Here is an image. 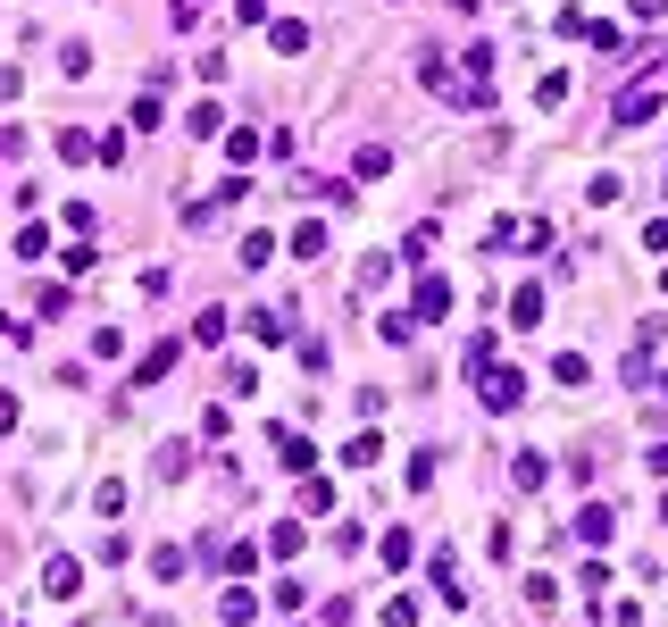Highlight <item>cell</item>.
I'll return each mask as SVG.
<instances>
[{
    "label": "cell",
    "instance_id": "cell-1",
    "mask_svg": "<svg viewBox=\"0 0 668 627\" xmlns=\"http://www.w3.org/2000/svg\"><path fill=\"white\" fill-rule=\"evenodd\" d=\"M476 402H485L493 418H510L518 402H527V368H501V360H493L485 377H476Z\"/></svg>",
    "mask_w": 668,
    "mask_h": 627
},
{
    "label": "cell",
    "instance_id": "cell-2",
    "mask_svg": "<svg viewBox=\"0 0 668 627\" xmlns=\"http://www.w3.org/2000/svg\"><path fill=\"white\" fill-rule=\"evenodd\" d=\"M410 318H426V327H435V318H451V285H443L435 268L418 276V293H410Z\"/></svg>",
    "mask_w": 668,
    "mask_h": 627
},
{
    "label": "cell",
    "instance_id": "cell-3",
    "mask_svg": "<svg viewBox=\"0 0 668 627\" xmlns=\"http://www.w3.org/2000/svg\"><path fill=\"white\" fill-rule=\"evenodd\" d=\"M652 109H660V84L643 76L635 92H618V109H610V118H618V126H643V118H652Z\"/></svg>",
    "mask_w": 668,
    "mask_h": 627
},
{
    "label": "cell",
    "instance_id": "cell-4",
    "mask_svg": "<svg viewBox=\"0 0 668 627\" xmlns=\"http://www.w3.org/2000/svg\"><path fill=\"white\" fill-rule=\"evenodd\" d=\"M268 51L276 59H301L309 51V26H301V17H276V26H268Z\"/></svg>",
    "mask_w": 668,
    "mask_h": 627
},
{
    "label": "cell",
    "instance_id": "cell-5",
    "mask_svg": "<svg viewBox=\"0 0 668 627\" xmlns=\"http://www.w3.org/2000/svg\"><path fill=\"white\" fill-rule=\"evenodd\" d=\"M259 611H268V602H259L251 586H226V602H218V619H226V627H251Z\"/></svg>",
    "mask_w": 668,
    "mask_h": 627
},
{
    "label": "cell",
    "instance_id": "cell-6",
    "mask_svg": "<svg viewBox=\"0 0 668 627\" xmlns=\"http://www.w3.org/2000/svg\"><path fill=\"white\" fill-rule=\"evenodd\" d=\"M176 352H184L176 335H167V343H151V352H142V368H134V385H159L167 368H176Z\"/></svg>",
    "mask_w": 668,
    "mask_h": 627
},
{
    "label": "cell",
    "instance_id": "cell-7",
    "mask_svg": "<svg viewBox=\"0 0 668 627\" xmlns=\"http://www.w3.org/2000/svg\"><path fill=\"white\" fill-rule=\"evenodd\" d=\"M577 544H610V502H585L577 510V527H568Z\"/></svg>",
    "mask_w": 668,
    "mask_h": 627
},
{
    "label": "cell",
    "instance_id": "cell-8",
    "mask_svg": "<svg viewBox=\"0 0 668 627\" xmlns=\"http://www.w3.org/2000/svg\"><path fill=\"white\" fill-rule=\"evenodd\" d=\"M42 586H51V594H76V586H84V569L67 561V552H51V561H42Z\"/></svg>",
    "mask_w": 668,
    "mask_h": 627
},
{
    "label": "cell",
    "instance_id": "cell-9",
    "mask_svg": "<svg viewBox=\"0 0 668 627\" xmlns=\"http://www.w3.org/2000/svg\"><path fill=\"white\" fill-rule=\"evenodd\" d=\"M259 151H276V143H268V134H259V126H243V134H226V159H234V168H251Z\"/></svg>",
    "mask_w": 668,
    "mask_h": 627
},
{
    "label": "cell",
    "instance_id": "cell-10",
    "mask_svg": "<svg viewBox=\"0 0 668 627\" xmlns=\"http://www.w3.org/2000/svg\"><path fill=\"white\" fill-rule=\"evenodd\" d=\"M318 251H326V218H301L293 226V260H318Z\"/></svg>",
    "mask_w": 668,
    "mask_h": 627
},
{
    "label": "cell",
    "instance_id": "cell-11",
    "mask_svg": "<svg viewBox=\"0 0 668 627\" xmlns=\"http://www.w3.org/2000/svg\"><path fill=\"white\" fill-rule=\"evenodd\" d=\"M535 318H543V285H518L510 293V327H535Z\"/></svg>",
    "mask_w": 668,
    "mask_h": 627
},
{
    "label": "cell",
    "instance_id": "cell-12",
    "mask_svg": "<svg viewBox=\"0 0 668 627\" xmlns=\"http://www.w3.org/2000/svg\"><path fill=\"white\" fill-rule=\"evenodd\" d=\"M410 552H418V544H410V527H393V536L376 544V561H385V569H410Z\"/></svg>",
    "mask_w": 668,
    "mask_h": 627
},
{
    "label": "cell",
    "instance_id": "cell-13",
    "mask_svg": "<svg viewBox=\"0 0 668 627\" xmlns=\"http://www.w3.org/2000/svg\"><path fill=\"white\" fill-rule=\"evenodd\" d=\"M376 460H385V444H376V435H351V444H343V469H376Z\"/></svg>",
    "mask_w": 668,
    "mask_h": 627
},
{
    "label": "cell",
    "instance_id": "cell-14",
    "mask_svg": "<svg viewBox=\"0 0 668 627\" xmlns=\"http://www.w3.org/2000/svg\"><path fill=\"white\" fill-rule=\"evenodd\" d=\"M510 477H518V485H527V494H535V485L552 477V460H543V452H518V460H510Z\"/></svg>",
    "mask_w": 668,
    "mask_h": 627
},
{
    "label": "cell",
    "instance_id": "cell-15",
    "mask_svg": "<svg viewBox=\"0 0 668 627\" xmlns=\"http://www.w3.org/2000/svg\"><path fill=\"white\" fill-rule=\"evenodd\" d=\"M151 569H159V577H184V569H193V552H184V544H159Z\"/></svg>",
    "mask_w": 668,
    "mask_h": 627
},
{
    "label": "cell",
    "instance_id": "cell-16",
    "mask_svg": "<svg viewBox=\"0 0 668 627\" xmlns=\"http://www.w3.org/2000/svg\"><path fill=\"white\" fill-rule=\"evenodd\" d=\"M276 260V235H268V226H259V235H243V268H268Z\"/></svg>",
    "mask_w": 668,
    "mask_h": 627
},
{
    "label": "cell",
    "instance_id": "cell-17",
    "mask_svg": "<svg viewBox=\"0 0 668 627\" xmlns=\"http://www.w3.org/2000/svg\"><path fill=\"white\" fill-rule=\"evenodd\" d=\"M376 627H418V602H410V594H393L385 611H376Z\"/></svg>",
    "mask_w": 668,
    "mask_h": 627
},
{
    "label": "cell",
    "instance_id": "cell-18",
    "mask_svg": "<svg viewBox=\"0 0 668 627\" xmlns=\"http://www.w3.org/2000/svg\"><path fill=\"white\" fill-rule=\"evenodd\" d=\"M552 377H560V385H585V377H593V360H585V352H560V360H552Z\"/></svg>",
    "mask_w": 668,
    "mask_h": 627
},
{
    "label": "cell",
    "instance_id": "cell-19",
    "mask_svg": "<svg viewBox=\"0 0 668 627\" xmlns=\"http://www.w3.org/2000/svg\"><path fill=\"white\" fill-rule=\"evenodd\" d=\"M9 251H17V260H42V251H51V235H42V226H17Z\"/></svg>",
    "mask_w": 668,
    "mask_h": 627
},
{
    "label": "cell",
    "instance_id": "cell-20",
    "mask_svg": "<svg viewBox=\"0 0 668 627\" xmlns=\"http://www.w3.org/2000/svg\"><path fill=\"white\" fill-rule=\"evenodd\" d=\"M376 335H385V343H410V335H418V318H401V310H385V318H376Z\"/></svg>",
    "mask_w": 668,
    "mask_h": 627
},
{
    "label": "cell",
    "instance_id": "cell-21",
    "mask_svg": "<svg viewBox=\"0 0 668 627\" xmlns=\"http://www.w3.org/2000/svg\"><path fill=\"white\" fill-rule=\"evenodd\" d=\"M301 544H309V536H301V527H293V519H284V527H276V536H268V552H276V561H293V552H301Z\"/></svg>",
    "mask_w": 668,
    "mask_h": 627
},
{
    "label": "cell",
    "instance_id": "cell-22",
    "mask_svg": "<svg viewBox=\"0 0 668 627\" xmlns=\"http://www.w3.org/2000/svg\"><path fill=\"white\" fill-rule=\"evenodd\" d=\"M226 118H218V101H193V118H184V134H218Z\"/></svg>",
    "mask_w": 668,
    "mask_h": 627
},
{
    "label": "cell",
    "instance_id": "cell-23",
    "mask_svg": "<svg viewBox=\"0 0 668 627\" xmlns=\"http://www.w3.org/2000/svg\"><path fill=\"white\" fill-rule=\"evenodd\" d=\"M218 561H226L234 577H251V569H259V544H226V552H218Z\"/></svg>",
    "mask_w": 668,
    "mask_h": 627
},
{
    "label": "cell",
    "instance_id": "cell-24",
    "mask_svg": "<svg viewBox=\"0 0 668 627\" xmlns=\"http://www.w3.org/2000/svg\"><path fill=\"white\" fill-rule=\"evenodd\" d=\"M393 168V143H360V176H385Z\"/></svg>",
    "mask_w": 668,
    "mask_h": 627
},
{
    "label": "cell",
    "instance_id": "cell-25",
    "mask_svg": "<svg viewBox=\"0 0 668 627\" xmlns=\"http://www.w3.org/2000/svg\"><path fill=\"white\" fill-rule=\"evenodd\" d=\"M234 17H243V26H259V17H268V0H234Z\"/></svg>",
    "mask_w": 668,
    "mask_h": 627
},
{
    "label": "cell",
    "instance_id": "cell-26",
    "mask_svg": "<svg viewBox=\"0 0 668 627\" xmlns=\"http://www.w3.org/2000/svg\"><path fill=\"white\" fill-rule=\"evenodd\" d=\"M618 627H643V611H635V602H627V611H618Z\"/></svg>",
    "mask_w": 668,
    "mask_h": 627
},
{
    "label": "cell",
    "instance_id": "cell-27",
    "mask_svg": "<svg viewBox=\"0 0 668 627\" xmlns=\"http://www.w3.org/2000/svg\"><path fill=\"white\" fill-rule=\"evenodd\" d=\"M652 469H660V477H668V444H652Z\"/></svg>",
    "mask_w": 668,
    "mask_h": 627
}]
</instances>
